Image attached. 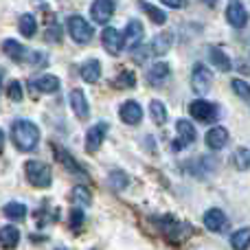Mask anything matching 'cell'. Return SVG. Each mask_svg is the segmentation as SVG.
Masks as SVG:
<instances>
[{"mask_svg": "<svg viewBox=\"0 0 250 250\" xmlns=\"http://www.w3.org/2000/svg\"><path fill=\"white\" fill-rule=\"evenodd\" d=\"M11 141L20 151H33L40 143L38 125L29 119H18L11 125Z\"/></svg>", "mask_w": 250, "mask_h": 250, "instance_id": "obj_1", "label": "cell"}, {"mask_svg": "<svg viewBox=\"0 0 250 250\" xmlns=\"http://www.w3.org/2000/svg\"><path fill=\"white\" fill-rule=\"evenodd\" d=\"M24 173H26V180H29L35 189H48L53 182L51 169H48V165H44L42 160H26Z\"/></svg>", "mask_w": 250, "mask_h": 250, "instance_id": "obj_2", "label": "cell"}, {"mask_svg": "<svg viewBox=\"0 0 250 250\" xmlns=\"http://www.w3.org/2000/svg\"><path fill=\"white\" fill-rule=\"evenodd\" d=\"M68 33L77 44H88L92 40V26L83 20L82 16L68 18Z\"/></svg>", "mask_w": 250, "mask_h": 250, "instance_id": "obj_3", "label": "cell"}, {"mask_svg": "<svg viewBox=\"0 0 250 250\" xmlns=\"http://www.w3.org/2000/svg\"><path fill=\"white\" fill-rule=\"evenodd\" d=\"M217 105L215 104H208V101H204V99H198V101H193V104L189 105V114L195 119V121H200V123H211V121H215L217 119Z\"/></svg>", "mask_w": 250, "mask_h": 250, "instance_id": "obj_4", "label": "cell"}, {"mask_svg": "<svg viewBox=\"0 0 250 250\" xmlns=\"http://www.w3.org/2000/svg\"><path fill=\"white\" fill-rule=\"evenodd\" d=\"M191 86H193V90L198 95H207L213 86V73L204 64H198L193 68V73H191Z\"/></svg>", "mask_w": 250, "mask_h": 250, "instance_id": "obj_5", "label": "cell"}, {"mask_svg": "<svg viewBox=\"0 0 250 250\" xmlns=\"http://www.w3.org/2000/svg\"><path fill=\"white\" fill-rule=\"evenodd\" d=\"M202 222H204V226H207V230H211V233H224L226 226H229V217L224 215L222 208H208V211L204 213Z\"/></svg>", "mask_w": 250, "mask_h": 250, "instance_id": "obj_6", "label": "cell"}, {"mask_svg": "<svg viewBox=\"0 0 250 250\" xmlns=\"http://www.w3.org/2000/svg\"><path fill=\"white\" fill-rule=\"evenodd\" d=\"M143 35H145V29H143V24L138 20H129L127 26H125V35H121L123 38V44L127 48H138V44L143 42Z\"/></svg>", "mask_w": 250, "mask_h": 250, "instance_id": "obj_7", "label": "cell"}, {"mask_svg": "<svg viewBox=\"0 0 250 250\" xmlns=\"http://www.w3.org/2000/svg\"><path fill=\"white\" fill-rule=\"evenodd\" d=\"M105 132H108V125L105 123H97L88 129V134H86V151L88 154L99 151L101 143H104V138H105Z\"/></svg>", "mask_w": 250, "mask_h": 250, "instance_id": "obj_8", "label": "cell"}, {"mask_svg": "<svg viewBox=\"0 0 250 250\" xmlns=\"http://www.w3.org/2000/svg\"><path fill=\"white\" fill-rule=\"evenodd\" d=\"M114 13V2L112 0H95L90 7V16L97 24H105Z\"/></svg>", "mask_w": 250, "mask_h": 250, "instance_id": "obj_9", "label": "cell"}, {"mask_svg": "<svg viewBox=\"0 0 250 250\" xmlns=\"http://www.w3.org/2000/svg\"><path fill=\"white\" fill-rule=\"evenodd\" d=\"M101 42H104V48L110 53V55H119V53H121V48H123L121 33H119L117 29H112V26L104 29V33H101Z\"/></svg>", "mask_w": 250, "mask_h": 250, "instance_id": "obj_10", "label": "cell"}, {"mask_svg": "<svg viewBox=\"0 0 250 250\" xmlns=\"http://www.w3.org/2000/svg\"><path fill=\"white\" fill-rule=\"evenodd\" d=\"M119 117H121V121L127 123V125H138L143 119V108L136 104V101H125L121 108H119Z\"/></svg>", "mask_w": 250, "mask_h": 250, "instance_id": "obj_11", "label": "cell"}, {"mask_svg": "<svg viewBox=\"0 0 250 250\" xmlns=\"http://www.w3.org/2000/svg\"><path fill=\"white\" fill-rule=\"evenodd\" d=\"M226 20H229L230 24L235 26V29H242V26H246L248 13H246V9H244V4L237 2V0H233V2L229 4V9H226Z\"/></svg>", "mask_w": 250, "mask_h": 250, "instance_id": "obj_12", "label": "cell"}, {"mask_svg": "<svg viewBox=\"0 0 250 250\" xmlns=\"http://www.w3.org/2000/svg\"><path fill=\"white\" fill-rule=\"evenodd\" d=\"M70 108H73V112L77 114V119H88V114H90V108H88V101H86V95H83V90H79V88H75V90H70Z\"/></svg>", "mask_w": 250, "mask_h": 250, "instance_id": "obj_13", "label": "cell"}, {"mask_svg": "<svg viewBox=\"0 0 250 250\" xmlns=\"http://www.w3.org/2000/svg\"><path fill=\"white\" fill-rule=\"evenodd\" d=\"M204 143H207L208 149H222V147H226V143H229V129L226 127H211L207 132V136H204Z\"/></svg>", "mask_w": 250, "mask_h": 250, "instance_id": "obj_14", "label": "cell"}, {"mask_svg": "<svg viewBox=\"0 0 250 250\" xmlns=\"http://www.w3.org/2000/svg\"><path fill=\"white\" fill-rule=\"evenodd\" d=\"M20 244V230L16 226H2L0 229V246L4 250H13Z\"/></svg>", "mask_w": 250, "mask_h": 250, "instance_id": "obj_15", "label": "cell"}, {"mask_svg": "<svg viewBox=\"0 0 250 250\" xmlns=\"http://www.w3.org/2000/svg\"><path fill=\"white\" fill-rule=\"evenodd\" d=\"M82 79L88 83H97L101 79V62L99 60H88L86 64H82Z\"/></svg>", "mask_w": 250, "mask_h": 250, "instance_id": "obj_16", "label": "cell"}, {"mask_svg": "<svg viewBox=\"0 0 250 250\" xmlns=\"http://www.w3.org/2000/svg\"><path fill=\"white\" fill-rule=\"evenodd\" d=\"M167 77H169V64H165V62H156L149 68V73H147V79H149L151 86H163Z\"/></svg>", "mask_w": 250, "mask_h": 250, "instance_id": "obj_17", "label": "cell"}, {"mask_svg": "<svg viewBox=\"0 0 250 250\" xmlns=\"http://www.w3.org/2000/svg\"><path fill=\"white\" fill-rule=\"evenodd\" d=\"M31 86L40 92H57L60 90V79H57L55 75H42V77H38Z\"/></svg>", "mask_w": 250, "mask_h": 250, "instance_id": "obj_18", "label": "cell"}, {"mask_svg": "<svg viewBox=\"0 0 250 250\" xmlns=\"http://www.w3.org/2000/svg\"><path fill=\"white\" fill-rule=\"evenodd\" d=\"M2 51L7 53V57H11L13 62H22L26 57V48L22 46L18 40H4V42H2Z\"/></svg>", "mask_w": 250, "mask_h": 250, "instance_id": "obj_19", "label": "cell"}, {"mask_svg": "<svg viewBox=\"0 0 250 250\" xmlns=\"http://www.w3.org/2000/svg\"><path fill=\"white\" fill-rule=\"evenodd\" d=\"M176 129H178V136H180L182 145H189V143L195 141V127H193V123H191V121L180 119V121L176 123Z\"/></svg>", "mask_w": 250, "mask_h": 250, "instance_id": "obj_20", "label": "cell"}, {"mask_svg": "<svg viewBox=\"0 0 250 250\" xmlns=\"http://www.w3.org/2000/svg\"><path fill=\"white\" fill-rule=\"evenodd\" d=\"M171 40H173L171 33H158L151 40V53H154V55H165V53L171 48Z\"/></svg>", "mask_w": 250, "mask_h": 250, "instance_id": "obj_21", "label": "cell"}, {"mask_svg": "<svg viewBox=\"0 0 250 250\" xmlns=\"http://www.w3.org/2000/svg\"><path fill=\"white\" fill-rule=\"evenodd\" d=\"M208 57H211V62L213 64L217 66V68L220 70H230L233 68V62L229 60V55H226L224 51H222V48H217V46H211V51H208Z\"/></svg>", "mask_w": 250, "mask_h": 250, "instance_id": "obj_22", "label": "cell"}, {"mask_svg": "<svg viewBox=\"0 0 250 250\" xmlns=\"http://www.w3.org/2000/svg\"><path fill=\"white\" fill-rule=\"evenodd\" d=\"M57 160H60V163L64 165V167L68 169V171H73V173H83L82 165H79L77 160H75L73 156H70L66 149H62V147H60V149H57Z\"/></svg>", "mask_w": 250, "mask_h": 250, "instance_id": "obj_23", "label": "cell"}, {"mask_svg": "<svg viewBox=\"0 0 250 250\" xmlns=\"http://www.w3.org/2000/svg\"><path fill=\"white\" fill-rule=\"evenodd\" d=\"M138 4H141L143 11L151 18V22H154V24H165V22H167V13H165L163 9L154 7V4H149V2H138Z\"/></svg>", "mask_w": 250, "mask_h": 250, "instance_id": "obj_24", "label": "cell"}, {"mask_svg": "<svg viewBox=\"0 0 250 250\" xmlns=\"http://www.w3.org/2000/svg\"><path fill=\"white\" fill-rule=\"evenodd\" d=\"M149 112L156 125H165L167 123V108H165L163 101H151L149 104Z\"/></svg>", "mask_w": 250, "mask_h": 250, "instance_id": "obj_25", "label": "cell"}, {"mask_svg": "<svg viewBox=\"0 0 250 250\" xmlns=\"http://www.w3.org/2000/svg\"><path fill=\"white\" fill-rule=\"evenodd\" d=\"M248 244H250V230L248 229H239L237 233H233V237H230V246L235 250H248Z\"/></svg>", "mask_w": 250, "mask_h": 250, "instance_id": "obj_26", "label": "cell"}, {"mask_svg": "<svg viewBox=\"0 0 250 250\" xmlns=\"http://www.w3.org/2000/svg\"><path fill=\"white\" fill-rule=\"evenodd\" d=\"M35 31H38V22H35V18L31 16V13H24V16L20 18V33L24 35V38H33Z\"/></svg>", "mask_w": 250, "mask_h": 250, "instance_id": "obj_27", "label": "cell"}, {"mask_svg": "<svg viewBox=\"0 0 250 250\" xmlns=\"http://www.w3.org/2000/svg\"><path fill=\"white\" fill-rule=\"evenodd\" d=\"M233 163H235V167H237L239 171H248L250 169V151H248V147H239V149L235 151Z\"/></svg>", "mask_w": 250, "mask_h": 250, "instance_id": "obj_28", "label": "cell"}, {"mask_svg": "<svg viewBox=\"0 0 250 250\" xmlns=\"http://www.w3.org/2000/svg\"><path fill=\"white\" fill-rule=\"evenodd\" d=\"M4 215H7L9 220H24L26 207L20 204V202H9L7 207H4Z\"/></svg>", "mask_w": 250, "mask_h": 250, "instance_id": "obj_29", "label": "cell"}, {"mask_svg": "<svg viewBox=\"0 0 250 250\" xmlns=\"http://www.w3.org/2000/svg\"><path fill=\"white\" fill-rule=\"evenodd\" d=\"M73 202L79 204V207H88L92 202V195L86 187H75L73 189Z\"/></svg>", "mask_w": 250, "mask_h": 250, "instance_id": "obj_30", "label": "cell"}, {"mask_svg": "<svg viewBox=\"0 0 250 250\" xmlns=\"http://www.w3.org/2000/svg\"><path fill=\"white\" fill-rule=\"evenodd\" d=\"M114 86L121 88V90H123V88H134V86H136V75H134L132 70H123V73L114 79Z\"/></svg>", "mask_w": 250, "mask_h": 250, "instance_id": "obj_31", "label": "cell"}, {"mask_svg": "<svg viewBox=\"0 0 250 250\" xmlns=\"http://www.w3.org/2000/svg\"><path fill=\"white\" fill-rule=\"evenodd\" d=\"M230 88L235 90V95H237L239 99H244V101L250 99V86H248V82H244V79H233V82H230Z\"/></svg>", "mask_w": 250, "mask_h": 250, "instance_id": "obj_32", "label": "cell"}, {"mask_svg": "<svg viewBox=\"0 0 250 250\" xmlns=\"http://www.w3.org/2000/svg\"><path fill=\"white\" fill-rule=\"evenodd\" d=\"M110 185H112V187H114V189H117V191H123L125 187L129 185V178L125 176L123 171H114L112 176H110Z\"/></svg>", "mask_w": 250, "mask_h": 250, "instance_id": "obj_33", "label": "cell"}, {"mask_svg": "<svg viewBox=\"0 0 250 250\" xmlns=\"http://www.w3.org/2000/svg\"><path fill=\"white\" fill-rule=\"evenodd\" d=\"M7 95H9V99L11 101H22V86H20V82H11L9 83V88H7Z\"/></svg>", "mask_w": 250, "mask_h": 250, "instance_id": "obj_34", "label": "cell"}, {"mask_svg": "<svg viewBox=\"0 0 250 250\" xmlns=\"http://www.w3.org/2000/svg\"><path fill=\"white\" fill-rule=\"evenodd\" d=\"M82 224H83V213H82V208L75 207L70 211V229H79Z\"/></svg>", "mask_w": 250, "mask_h": 250, "instance_id": "obj_35", "label": "cell"}, {"mask_svg": "<svg viewBox=\"0 0 250 250\" xmlns=\"http://www.w3.org/2000/svg\"><path fill=\"white\" fill-rule=\"evenodd\" d=\"M46 38L51 40V42H60V40H62V29H60V26H51V29H48V33H46Z\"/></svg>", "mask_w": 250, "mask_h": 250, "instance_id": "obj_36", "label": "cell"}, {"mask_svg": "<svg viewBox=\"0 0 250 250\" xmlns=\"http://www.w3.org/2000/svg\"><path fill=\"white\" fill-rule=\"evenodd\" d=\"M163 4H167V7H171V9H180L182 0H163Z\"/></svg>", "mask_w": 250, "mask_h": 250, "instance_id": "obj_37", "label": "cell"}, {"mask_svg": "<svg viewBox=\"0 0 250 250\" xmlns=\"http://www.w3.org/2000/svg\"><path fill=\"white\" fill-rule=\"evenodd\" d=\"M0 95H2V75H0Z\"/></svg>", "mask_w": 250, "mask_h": 250, "instance_id": "obj_38", "label": "cell"}, {"mask_svg": "<svg viewBox=\"0 0 250 250\" xmlns=\"http://www.w3.org/2000/svg\"><path fill=\"white\" fill-rule=\"evenodd\" d=\"M215 2H217V0H207V4H211V7H213Z\"/></svg>", "mask_w": 250, "mask_h": 250, "instance_id": "obj_39", "label": "cell"}, {"mask_svg": "<svg viewBox=\"0 0 250 250\" xmlns=\"http://www.w3.org/2000/svg\"><path fill=\"white\" fill-rule=\"evenodd\" d=\"M57 250H66V248H57Z\"/></svg>", "mask_w": 250, "mask_h": 250, "instance_id": "obj_40", "label": "cell"}]
</instances>
